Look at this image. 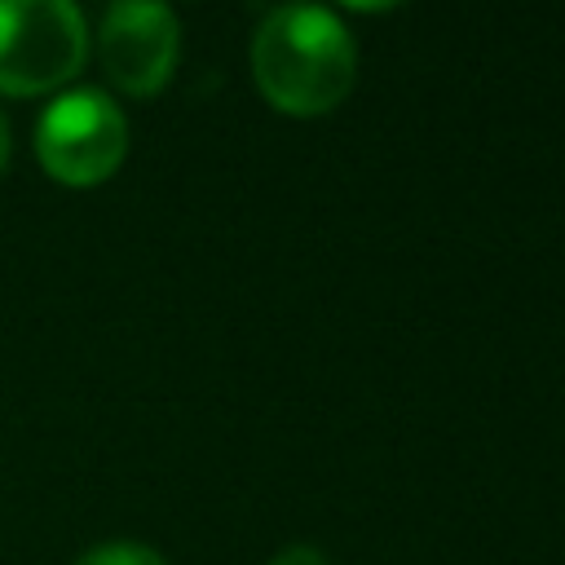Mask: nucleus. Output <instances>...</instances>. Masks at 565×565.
I'll return each instance as SVG.
<instances>
[{"label":"nucleus","mask_w":565,"mask_h":565,"mask_svg":"<svg viewBox=\"0 0 565 565\" xmlns=\"http://www.w3.org/2000/svg\"><path fill=\"white\" fill-rule=\"evenodd\" d=\"M97 57L115 88L128 97L159 93L181 57V22L168 4L154 0H119L102 13Z\"/></svg>","instance_id":"4"},{"label":"nucleus","mask_w":565,"mask_h":565,"mask_svg":"<svg viewBox=\"0 0 565 565\" xmlns=\"http://www.w3.org/2000/svg\"><path fill=\"white\" fill-rule=\"evenodd\" d=\"M75 565H168V561L146 543H102V547H88Z\"/></svg>","instance_id":"5"},{"label":"nucleus","mask_w":565,"mask_h":565,"mask_svg":"<svg viewBox=\"0 0 565 565\" xmlns=\"http://www.w3.org/2000/svg\"><path fill=\"white\" fill-rule=\"evenodd\" d=\"M128 154V119L102 88H71L53 97L35 124L40 168L75 190L102 185Z\"/></svg>","instance_id":"3"},{"label":"nucleus","mask_w":565,"mask_h":565,"mask_svg":"<svg viewBox=\"0 0 565 565\" xmlns=\"http://www.w3.org/2000/svg\"><path fill=\"white\" fill-rule=\"evenodd\" d=\"M88 62V22L71 0H0V93L40 97Z\"/></svg>","instance_id":"2"},{"label":"nucleus","mask_w":565,"mask_h":565,"mask_svg":"<svg viewBox=\"0 0 565 565\" xmlns=\"http://www.w3.org/2000/svg\"><path fill=\"white\" fill-rule=\"evenodd\" d=\"M252 75L274 110L327 115L358 79V49L331 9L282 4L256 26Z\"/></svg>","instance_id":"1"},{"label":"nucleus","mask_w":565,"mask_h":565,"mask_svg":"<svg viewBox=\"0 0 565 565\" xmlns=\"http://www.w3.org/2000/svg\"><path fill=\"white\" fill-rule=\"evenodd\" d=\"M269 565H327V556L318 552V547H305V543H296V547H282Z\"/></svg>","instance_id":"6"},{"label":"nucleus","mask_w":565,"mask_h":565,"mask_svg":"<svg viewBox=\"0 0 565 565\" xmlns=\"http://www.w3.org/2000/svg\"><path fill=\"white\" fill-rule=\"evenodd\" d=\"M9 150H13V137H9V119L0 115V177H4V168H9Z\"/></svg>","instance_id":"7"}]
</instances>
